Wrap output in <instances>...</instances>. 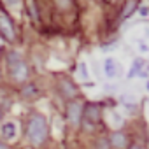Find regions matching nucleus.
<instances>
[{
    "label": "nucleus",
    "instance_id": "nucleus-1",
    "mask_svg": "<svg viewBox=\"0 0 149 149\" xmlns=\"http://www.w3.org/2000/svg\"><path fill=\"white\" fill-rule=\"evenodd\" d=\"M47 123H46V118L40 116V114H33L26 125V135L30 139V142L33 146H40L46 142L47 139Z\"/></svg>",
    "mask_w": 149,
    "mask_h": 149
},
{
    "label": "nucleus",
    "instance_id": "nucleus-2",
    "mask_svg": "<svg viewBox=\"0 0 149 149\" xmlns=\"http://www.w3.org/2000/svg\"><path fill=\"white\" fill-rule=\"evenodd\" d=\"M6 60H7L9 74H11V77H13L16 83H23V81L28 79V65L23 61V58H21L16 51L7 53Z\"/></svg>",
    "mask_w": 149,
    "mask_h": 149
},
{
    "label": "nucleus",
    "instance_id": "nucleus-3",
    "mask_svg": "<svg viewBox=\"0 0 149 149\" xmlns=\"http://www.w3.org/2000/svg\"><path fill=\"white\" fill-rule=\"evenodd\" d=\"M67 119L72 126H77L83 119V104L77 100H72L67 105Z\"/></svg>",
    "mask_w": 149,
    "mask_h": 149
},
{
    "label": "nucleus",
    "instance_id": "nucleus-4",
    "mask_svg": "<svg viewBox=\"0 0 149 149\" xmlns=\"http://www.w3.org/2000/svg\"><path fill=\"white\" fill-rule=\"evenodd\" d=\"M0 33H2L7 40H14L16 39V30L13 25V19L0 9Z\"/></svg>",
    "mask_w": 149,
    "mask_h": 149
},
{
    "label": "nucleus",
    "instance_id": "nucleus-5",
    "mask_svg": "<svg viewBox=\"0 0 149 149\" xmlns=\"http://www.w3.org/2000/svg\"><path fill=\"white\" fill-rule=\"evenodd\" d=\"M83 116H84V121L86 123H98L100 121V116H102V109L98 104H86L83 107Z\"/></svg>",
    "mask_w": 149,
    "mask_h": 149
},
{
    "label": "nucleus",
    "instance_id": "nucleus-6",
    "mask_svg": "<svg viewBox=\"0 0 149 149\" xmlns=\"http://www.w3.org/2000/svg\"><path fill=\"white\" fill-rule=\"evenodd\" d=\"M109 144L114 149H125L128 146V137L123 132H112V135L109 139Z\"/></svg>",
    "mask_w": 149,
    "mask_h": 149
},
{
    "label": "nucleus",
    "instance_id": "nucleus-7",
    "mask_svg": "<svg viewBox=\"0 0 149 149\" xmlns=\"http://www.w3.org/2000/svg\"><path fill=\"white\" fill-rule=\"evenodd\" d=\"M0 133H2V137H4L7 142L13 140V139H16V135H18L16 123H13V121H6V123H2V125H0Z\"/></svg>",
    "mask_w": 149,
    "mask_h": 149
},
{
    "label": "nucleus",
    "instance_id": "nucleus-8",
    "mask_svg": "<svg viewBox=\"0 0 149 149\" xmlns=\"http://www.w3.org/2000/svg\"><path fill=\"white\" fill-rule=\"evenodd\" d=\"M60 91L65 98H74V97H77V88L76 84H74L72 81L68 79H61L60 81Z\"/></svg>",
    "mask_w": 149,
    "mask_h": 149
},
{
    "label": "nucleus",
    "instance_id": "nucleus-9",
    "mask_svg": "<svg viewBox=\"0 0 149 149\" xmlns=\"http://www.w3.org/2000/svg\"><path fill=\"white\" fill-rule=\"evenodd\" d=\"M37 95H39V90H37V86L33 83H28V84H25L21 88V97L23 98H33Z\"/></svg>",
    "mask_w": 149,
    "mask_h": 149
},
{
    "label": "nucleus",
    "instance_id": "nucleus-10",
    "mask_svg": "<svg viewBox=\"0 0 149 149\" xmlns=\"http://www.w3.org/2000/svg\"><path fill=\"white\" fill-rule=\"evenodd\" d=\"M105 74H107V77H114L116 76V63L111 58L105 60Z\"/></svg>",
    "mask_w": 149,
    "mask_h": 149
},
{
    "label": "nucleus",
    "instance_id": "nucleus-11",
    "mask_svg": "<svg viewBox=\"0 0 149 149\" xmlns=\"http://www.w3.org/2000/svg\"><path fill=\"white\" fill-rule=\"evenodd\" d=\"M137 9V0H128V4L125 6V11H123V16L125 18H128V16H132V13Z\"/></svg>",
    "mask_w": 149,
    "mask_h": 149
},
{
    "label": "nucleus",
    "instance_id": "nucleus-12",
    "mask_svg": "<svg viewBox=\"0 0 149 149\" xmlns=\"http://www.w3.org/2000/svg\"><path fill=\"white\" fill-rule=\"evenodd\" d=\"M97 149H111L109 139H105V137H100V139L97 140Z\"/></svg>",
    "mask_w": 149,
    "mask_h": 149
},
{
    "label": "nucleus",
    "instance_id": "nucleus-13",
    "mask_svg": "<svg viewBox=\"0 0 149 149\" xmlns=\"http://www.w3.org/2000/svg\"><path fill=\"white\" fill-rule=\"evenodd\" d=\"M142 65H144V61H142V60H135V61H133V68L130 70V76H128V77H133L135 74H137V70H140V68H142Z\"/></svg>",
    "mask_w": 149,
    "mask_h": 149
},
{
    "label": "nucleus",
    "instance_id": "nucleus-14",
    "mask_svg": "<svg viewBox=\"0 0 149 149\" xmlns=\"http://www.w3.org/2000/svg\"><path fill=\"white\" fill-rule=\"evenodd\" d=\"M79 74H81L83 79H88V70H86V65H84V63L79 65Z\"/></svg>",
    "mask_w": 149,
    "mask_h": 149
},
{
    "label": "nucleus",
    "instance_id": "nucleus-15",
    "mask_svg": "<svg viewBox=\"0 0 149 149\" xmlns=\"http://www.w3.org/2000/svg\"><path fill=\"white\" fill-rule=\"evenodd\" d=\"M56 4H58L60 9H67L70 6V0H56Z\"/></svg>",
    "mask_w": 149,
    "mask_h": 149
},
{
    "label": "nucleus",
    "instance_id": "nucleus-16",
    "mask_svg": "<svg viewBox=\"0 0 149 149\" xmlns=\"http://www.w3.org/2000/svg\"><path fill=\"white\" fill-rule=\"evenodd\" d=\"M140 14H142V16H147V14H149V9H147V7H140Z\"/></svg>",
    "mask_w": 149,
    "mask_h": 149
},
{
    "label": "nucleus",
    "instance_id": "nucleus-17",
    "mask_svg": "<svg viewBox=\"0 0 149 149\" xmlns=\"http://www.w3.org/2000/svg\"><path fill=\"white\" fill-rule=\"evenodd\" d=\"M0 149H7V144H6V142H2V140H0Z\"/></svg>",
    "mask_w": 149,
    "mask_h": 149
},
{
    "label": "nucleus",
    "instance_id": "nucleus-18",
    "mask_svg": "<svg viewBox=\"0 0 149 149\" xmlns=\"http://www.w3.org/2000/svg\"><path fill=\"white\" fill-rule=\"evenodd\" d=\"M132 149H142L140 146H132Z\"/></svg>",
    "mask_w": 149,
    "mask_h": 149
},
{
    "label": "nucleus",
    "instance_id": "nucleus-19",
    "mask_svg": "<svg viewBox=\"0 0 149 149\" xmlns=\"http://www.w3.org/2000/svg\"><path fill=\"white\" fill-rule=\"evenodd\" d=\"M0 119H2V112H0Z\"/></svg>",
    "mask_w": 149,
    "mask_h": 149
},
{
    "label": "nucleus",
    "instance_id": "nucleus-20",
    "mask_svg": "<svg viewBox=\"0 0 149 149\" xmlns=\"http://www.w3.org/2000/svg\"><path fill=\"white\" fill-rule=\"evenodd\" d=\"M147 90H149V83H147Z\"/></svg>",
    "mask_w": 149,
    "mask_h": 149
}]
</instances>
